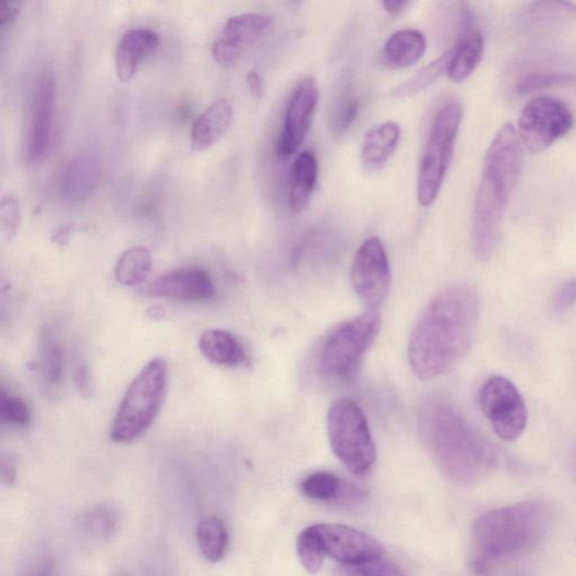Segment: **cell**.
<instances>
[{
    "instance_id": "obj_32",
    "label": "cell",
    "mask_w": 576,
    "mask_h": 576,
    "mask_svg": "<svg viewBox=\"0 0 576 576\" xmlns=\"http://www.w3.org/2000/svg\"><path fill=\"white\" fill-rule=\"evenodd\" d=\"M569 15H576V7L573 4L540 2L530 4L523 14L521 21L528 25H542Z\"/></svg>"
},
{
    "instance_id": "obj_21",
    "label": "cell",
    "mask_w": 576,
    "mask_h": 576,
    "mask_svg": "<svg viewBox=\"0 0 576 576\" xmlns=\"http://www.w3.org/2000/svg\"><path fill=\"white\" fill-rule=\"evenodd\" d=\"M425 50L424 35L417 29L405 28L389 36L384 45L383 58L389 68L404 69L420 61Z\"/></svg>"
},
{
    "instance_id": "obj_3",
    "label": "cell",
    "mask_w": 576,
    "mask_h": 576,
    "mask_svg": "<svg viewBox=\"0 0 576 576\" xmlns=\"http://www.w3.org/2000/svg\"><path fill=\"white\" fill-rule=\"evenodd\" d=\"M421 435L452 481L471 484L499 464L496 448L452 404L431 400L420 410Z\"/></svg>"
},
{
    "instance_id": "obj_37",
    "label": "cell",
    "mask_w": 576,
    "mask_h": 576,
    "mask_svg": "<svg viewBox=\"0 0 576 576\" xmlns=\"http://www.w3.org/2000/svg\"><path fill=\"white\" fill-rule=\"evenodd\" d=\"M575 82V77L562 74H536L525 79L518 86L519 94H528L549 87Z\"/></svg>"
},
{
    "instance_id": "obj_2",
    "label": "cell",
    "mask_w": 576,
    "mask_h": 576,
    "mask_svg": "<svg viewBox=\"0 0 576 576\" xmlns=\"http://www.w3.org/2000/svg\"><path fill=\"white\" fill-rule=\"evenodd\" d=\"M554 512L544 501H526L480 516L472 528V555L468 568L490 576L504 563L535 550L547 537Z\"/></svg>"
},
{
    "instance_id": "obj_42",
    "label": "cell",
    "mask_w": 576,
    "mask_h": 576,
    "mask_svg": "<svg viewBox=\"0 0 576 576\" xmlns=\"http://www.w3.org/2000/svg\"><path fill=\"white\" fill-rule=\"evenodd\" d=\"M381 5L389 16L398 17L409 9L411 3L406 2V0H385Z\"/></svg>"
},
{
    "instance_id": "obj_8",
    "label": "cell",
    "mask_w": 576,
    "mask_h": 576,
    "mask_svg": "<svg viewBox=\"0 0 576 576\" xmlns=\"http://www.w3.org/2000/svg\"><path fill=\"white\" fill-rule=\"evenodd\" d=\"M328 437L336 457L358 477L367 476L376 460V447L367 416L351 399H339L327 419Z\"/></svg>"
},
{
    "instance_id": "obj_6",
    "label": "cell",
    "mask_w": 576,
    "mask_h": 576,
    "mask_svg": "<svg viewBox=\"0 0 576 576\" xmlns=\"http://www.w3.org/2000/svg\"><path fill=\"white\" fill-rule=\"evenodd\" d=\"M167 373L165 360L156 358L132 381L112 424L113 442H133L152 427L164 401Z\"/></svg>"
},
{
    "instance_id": "obj_30",
    "label": "cell",
    "mask_w": 576,
    "mask_h": 576,
    "mask_svg": "<svg viewBox=\"0 0 576 576\" xmlns=\"http://www.w3.org/2000/svg\"><path fill=\"white\" fill-rule=\"evenodd\" d=\"M301 490L305 496L315 501L337 499L343 491V483L331 472H316L303 480Z\"/></svg>"
},
{
    "instance_id": "obj_34",
    "label": "cell",
    "mask_w": 576,
    "mask_h": 576,
    "mask_svg": "<svg viewBox=\"0 0 576 576\" xmlns=\"http://www.w3.org/2000/svg\"><path fill=\"white\" fill-rule=\"evenodd\" d=\"M0 420L4 424L24 428L29 423L31 412L24 400L2 389L0 393Z\"/></svg>"
},
{
    "instance_id": "obj_13",
    "label": "cell",
    "mask_w": 576,
    "mask_h": 576,
    "mask_svg": "<svg viewBox=\"0 0 576 576\" xmlns=\"http://www.w3.org/2000/svg\"><path fill=\"white\" fill-rule=\"evenodd\" d=\"M320 92L312 77L303 80L286 105L283 125L276 142V155L286 160L301 148L316 111Z\"/></svg>"
},
{
    "instance_id": "obj_4",
    "label": "cell",
    "mask_w": 576,
    "mask_h": 576,
    "mask_svg": "<svg viewBox=\"0 0 576 576\" xmlns=\"http://www.w3.org/2000/svg\"><path fill=\"white\" fill-rule=\"evenodd\" d=\"M523 160V144L516 128L504 124L485 155L472 215L473 249L481 263H489L495 254L503 214L518 183Z\"/></svg>"
},
{
    "instance_id": "obj_28",
    "label": "cell",
    "mask_w": 576,
    "mask_h": 576,
    "mask_svg": "<svg viewBox=\"0 0 576 576\" xmlns=\"http://www.w3.org/2000/svg\"><path fill=\"white\" fill-rule=\"evenodd\" d=\"M360 111L359 99L345 89L336 99L329 118L332 133L341 136L352 127Z\"/></svg>"
},
{
    "instance_id": "obj_18",
    "label": "cell",
    "mask_w": 576,
    "mask_h": 576,
    "mask_svg": "<svg viewBox=\"0 0 576 576\" xmlns=\"http://www.w3.org/2000/svg\"><path fill=\"white\" fill-rule=\"evenodd\" d=\"M159 36L149 28L131 29L123 35L116 52V65L119 79L130 82L136 74L141 62L159 46Z\"/></svg>"
},
{
    "instance_id": "obj_39",
    "label": "cell",
    "mask_w": 576,
    "mask_h": 576,
    "mask_svg": "<svg viewBox=\"0 0 576 576\" xmlns=\"http://www.w3.org/2000/svg\"><path fill=\"white\" fill-rule=\"evenodd\" d=\"M554 310L559 313L565 312L576 304V278L568 279L555 295Z\"/></svg>"
},
{
    "instance_id": "obj_14",
    "label": "cell",
    "mask_w": 576,
    "mask_h": 576,
    "mask_svg": "<svg viewBox=\"0 0 576 576\" xmlns=\"http://www.w3.org/2000/svg\"><path fill=\"white\" fill-rule=\"evenodd\" d=\"M326 556L341 565H357L380 559L383 545L372 536L344 525L319 524L311 526Z\"/></svg>"
},
{
    "instance_id": "obj_16",
    "label": "cell",
    "mask_w": 576,
    "mask_h": 576,
    "mask_svg": "<svg viewBox=\"0 0 576 576\" xmlns=\"http://www.w3.org/2000/svg\"><path fill=\"white\" fill-rule=\"evenodd\" d=\"M100 166L97 156L84 152L72 158L64 167L61 177V195L69 203L88 200L99 183Z\"/></svg>"
},
{
    "instance_id": "obj_29",
    "label": "cell",
    "mask_w": 576,
    "mask_h": 576,
    "mask_svg": "<svg viewBox=\"0 0 576 576\" xmlns=\"http://www.w3.org/2000/svg\"><path fill=\"white\" fill-rule=\"evenodd\" d=\"M40 346L43 376L48 384L56 385L62 376V351L50 329L43 331Z\"/></svg>"
},
{
    "instance_id": "obj_19",
    "label": "cell",
    "mask_w": 576,
    "mask_h": 576,
    "mask_svg": "<svg viewBox=\"0 0 576 576\" xmlns=\"http://www.w3.org/2000/svg\"><path fill=\"white\" fill-rule=\"evenodd\" d=\"M401 140V127L388 121L371 128L363 140L362 165L367 172L374 173L382 170Z\"/></svg>"
},
{
    "instance_id": "obj_44",
    "label": "cell",
    "mask_w": 576,
    "mask_h": 576,
    "mask_svg": "<svg viewBox=\"0 0 576 576\" xmlns=\"http://www.w3.org/2000/svg\"><path fill=\"white\" fill-rule=\"evenodd\" d=\"M31 576H56L51 561H46L36 568Z\"/></svg>"
},
{
    "instance_id": "obj_25",
    "label": "cell",
    "mask_w": 576,
    "mask_h": 576,
    "mask_svg": "<svg viewBox=\"0 0 576 576\" xmlns=\"http://www.w3.org/2000/svg\"><path fill=\"white\" fill-rule=\"evenodd\" d=\"M197 547L202 555L212 563L223 561L229 548V533L218 517L203 519L196 529Z\"/></svg>"
},
{
    "instance_id": "obj_27",
    "label": "cell",
    "mask_w": 576,
    "mask_h": 576,
    "mask_svg": "<svg viewBox=\"0 0 576 576\" xmlns=\"http://www.w3.org/2000/svg\"><path fill=\"white\" fill-rule=\"evenodd\" d=\"M448 60L449 50L442 55L435 61H432L431 63L419 70L413 77H411L404 84L396 86L392 91L391 95L395 98H407L415 96L429 88L432 84H435L444 74H446Z\"/></svg>"
},
{
    "instance_id": "obj_45",
    "label": "cell",
    "mask_w": 576,
    "mask_h": 576,
    "mask_svg": "<svg viewBox=\"0 0 576 576\" xmlns=\"http://www.w3.org/2000/svg\"><path fill=\"white\" fill-rule=\"evenodd\" d=\"M113 576H129V575L125 574V573H117V574H115Z\"/></svg>"
},
{
    "instance_id": "obj_35",
    "label": "cell",
    "mask_w": 576,
    "mask_h": 576,
    "mask_svg": "<svg viewBox=\"0 0 576 576\" xmlns=\"http://www.w3.org/2000/svg\"><path fill=\"white\" fill-rule=\"evenodd\" d=\"M339 574L341 576H406L398 565L382 560V557L357 565H343Z\"/></svg>"
},
{
    "instance_id": "obj_15",
    "label": "cell",
    "mask_w": 576,
    "mask_h": 576,
    "mask_svg": "<svg viewBox=\"0 0 576 576\" xmlns=\"http://www.w3.org/2000/svg\"><path fill=\"white\" fill-rule=\"evenodd\" d=\"M152 297L188 302H205L215 296L209 275L196 267L182 268L159 277L149 288Z\"/></svg>"
},
{
    "instance_id": "obj_9",
    "label": "cell",
    "mask_w": 576,
    "mask_h": 576,
    "mask_svg": "<svg viewBox=\"0 0 576 576\" xmlns=\"http://www.w3.org/2000/svg\"><path fill=\"white\" fill-rule=\"evenodd\" d=\"M573 127L574 116L568 105L559 98L542 96L525 105L517 133L528 152L540 154L567 135Z\"/></svg>"
},
{
    "instance_id": "obj_11",
    "label": "cell",
    "mask_w": 576,
    "mask_h": 576,
    "mask_svg": "<svg viewBox=\"0 0 576 576\" xmlns=\"http://www.w3.org/2000/svg\"><path fill=\"white\" fill-rule=\"evenodd\" d=\"M56 107V75L50 67H45L33 84L29 98L25 157L31 165L41 164L51 151Z\"/></svg>"
},
{
    "instance_id": "obj_31",
    "label": "cell",
    "mask_w": 576,
    "mask_h": 576,
    "mask_svg": "<svg viewBox=\"0 0 576 576\" xmlns=\"http://www.w3.org/2000/svg\"><path fill=\"white\" fill-rule=\"evenodd\" d=\"M297 551L299 560L308 573L314 575L321 571L326 554H324L312 527L304 529L300 533Z\"/></svg>"
},
{
    "instance_id": "obj_10",
    "label": "cell",
    "mask_w": 576,
    "mask_h": 576,
    "mask_svg": "<svg viewBox=\"0 0 576 576\" xmlns=\"http://www.w3.org/2000/svg\"><path fill=\"white\" fill-rule=\"evenodd\" d=\"M480 407L503 442L519 440L528 424L526 403L518 387L507 377L494 375L480 389Z\"/></svg>"
},
{
    "instance_id": "obj_24",
    "label": "cell",
    "mask_w": 576,
    "mask_h": 576,
    "mask_svg": "<svg viewBox=\"0 0 576 576\" xmlns=\"http://www.w3.org/2000/svg\"><path fill=\"white\" fill-rule=\"evenodd\" d=\"M272 24L273 17L265 14L249 13L236 15L226 23L224 38L244 50L261 40Z\"/></svg>"
},
{
    "instance_id": "obj_7",
    "label": "cell",
    "mask_w": 576,
    "mask_h": 576,
    "mask_svg": "<svg viewBox=\"0 0 576 576\" xmlns=\"http://www.w3.org/2000/svg\"><path fill=\"white\" fill-rule=\"evenodd\" d=\"M461 121V105L451 101L441 108L431 124L417 184L418 202L423 207L434 204L441 193Z\"/></svg>"
},
{
    "instance_id": "obj_20",
    "label": "cell",
    "mask_w": 576,
    "mask_h": 576,
    "mask_svg": "<svg viewBox=\"0 0 576 576\" xmlns=\"http://www.w3.org/2000/svg\"><path fill=\"white\" fill-rule=\"evenodd\" d=\"M484 45V36L480 31H468L461 36L449 50L446 74L452 82L464 83L472 76L483 59Z\"/></svg>"
},
{
    "instance_id": "obj_40",
    "label": "cell",
    "mask_w": 576,
    "mask_h": 576,
    "mask_svg": "<svg viewBox=\"0 0 576 576\" xmlns=\"http://www.w3.org/2000/svg\"><path fill=\"white\" fill-rule=\"evenodd\" d=\"M22 3L15 0H0V26L5 28L12 25L20 16Z\"/></svg>"
},
{
    "instance_id": "obj_22",
    "label": "cell",
    "mask_w": 576,
    "mask_h": 576,
    "mask_svg": "<svg viewBox=\"0 0 576 576\" xmlns=\"http://www.w3.org/2000/svg\"><path fill=\"white\" fill-rule=\"evenodd\" d=\"M199 348L211 363L223 367H240L249 362V356L237 337L224 331H208L200 339Z\"/></svg>"
},
{
    "instance_id": "obj_26",
    "label": "cell",
    "mask_w": 576,
    "mask_h": 576,
    "mask_svg": "<svg viewBox=\"0 0 576 576\" xmlns=\"http://www.w3.org/2000/svg\"><path fill=\"white\" fill-rule=\"evenodd\" d=\"M152 252L146 247H131L123 252L116 266V278L124 286L146 279L152 271Z\"/></svg>"
},
{
    "instance_id": "obj_12",
    "label": "cell",
    "mask_w": 576,
    "mask_h": 576,
    "mask_svg": "<svg viewBox=\"0 0 576 576\" xmlns=\"http://www.w3.org/2000/svg\"><path fill=\"white\" fill-rule=\"evenodd\" d=\"M353 292L367 310L379 311L389 291L391 268L384 243L368 239L356 252L350 272Z\"/></svg>"
},
{
    "instance_id": "obj_23",
    "label": "cell",
    "mask_w": 576,
    "mask_h": 576,
    "mask_svg": "<svg viewBox=\"0 0 576 576\" xmlns=\"http://www.w3.org/2000/svg\"><path fill=\"white\" fill-rule=\"evenodd\" d=\"M317 176L319 164L314 154L301 153L293 163L288 192V206L293 213H301L308 207L317 183Z\"/></svg>"
},
{
    "instance_id": "obj_43",
    "label": "cell",
    "mask_w": 576,
    "mask_h": 576,
    "mask_svg": "<svg viewBox=\"0 0 576 576\" xmlns=\"http://www.w3.org/2000/svg\"><path fill=\"white\" fill-rule=\"evenodd\" d=\"M16 466L12 458H4L2 463V481L11 484L15 479Z\"/></svg>"
},
{
    "instance_id": "obj_5",
    "label": "cell",
    "mask_w": 576,
    "mask_h": 576,
    "mask_svg": "<svg viewBox=\"0 0 576 576\" xmlns=\"http://www.w3.org/2000/svg\"><path fill=\"white\" fill-rule=\"evenodd\" d=\"M381 328L379 311L344 322L323 340L316 357L317 371L328 379L349 382L362 368L364 357Z\"/></svg>"
},
{
    "instance_id": "obj_1",
    "label": "cell",
    "mask_w": 576,
    "mask_h": 576,
    "mask_svg": "<svg viewBox=\"0 0 576 576\" xmlns=\"http://www.w3.org/2000/svg\"><path fill=\"white\" fill-rule=\"evenodd\" d=\"M480 312V297L470 284H452L432 299L410 338L413 373L429 381L453 371L473 345Z\"/></svg>"
},
{
    "instance_id": "obj_38",
    "label": "cell",
    "mask_w": 576,
    "mask_h": 576,
    "mask_svg": "<svg viewBox=\"0 0 576 576\" xmlns=\"http://www.w3.org/2000/svg\"><path fill=\"white\" fill-rule=\"evenodd\" d=\"M242 53V48L226 38L216 41L212 47L214 61L223 68L236 65Z\"/></svg>"
},
{
    "instance_id": "obj_17",
    "label": "cell",
    "mask_w": 576,
    "mask_h": 576,
    "mask_svg": "<svg viewBox=\"0 0 576 576\" xmlns=\"http://www.w3.org/2000/svg\"><path fill=\"white\" fill-rule=\"evenodd\" d=\"M232 119L233 110L228 99L220 98L213 101L193 124L191 133L193 151L202 153L214 147L229 131Z\"/></svg>"
},
{
    "instance_id": "obj_33",
    "label": "cell",
    "mask_w": 576,
    "mask_h": 576,
    "mask_svg": "<svg viewBox=\"0 0 576 576\" xmlns=\"http://www.w3.org/2000/svg\"><path fill=\"white\" fill-rule=\"evenodd\" d=\"M118 526L116 512L106 506L92 509L83 519V527L86 532L95 538H108L115 533Z\"/></svg>"
},
{
    "instance_id": "obj_36",
    "label": "cell",
    "mask_w": 576,
    "mask_h": 576,
    "mask_svg": "<svg viewBox=\"0 0 576 576\" xmlns=\"http://www.w3.org/2000/svg\"><path fill=\"white\" fill-rule=\"evenodd\" d=\"M21 207L14 194H8L0 202V226L5 238L12 240L21 227Z\"/></svg>"
},
{
    "instance_id": "obj_41",
    "label": "cell",
    "mask_w": 576,
    "mask_h": 576,
    "mask_svg": "<svg viewBox=\"0 0 576 576\" xmlns=\"http://www.w3.org/2000/svg\"><path fill=\"white\" fill-rule=\"evenodd\" d=\"M247 86L250 94L256 98H262L265 93L264 81L257 71H250L247 75Z\"/></svg>"
}]
</instances>
